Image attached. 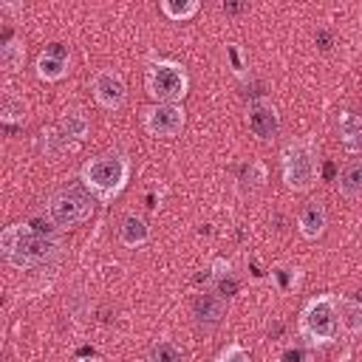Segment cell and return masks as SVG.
<instances>
[{"label":"cell","instance_id":"obj_1","mask_svg":"<svg viewBox=\"0 0 362 362\" xmlns=\"http://www.w3.org/2000/svg\"><path fill=\"white\" fill-rule=\"evenodd\" d=\"M0 252L14 269H34L59 255V240L37 223H11L0 235Z\"/></svg>","mask_w":362,"mask_h":362},{"label":"cell","instance_id":"obj_2","mask_svg":"<svg viewBox=\"0 0 362 362\" xmlns=\"http://www.w3.org/2000/svg\"><path fill=\"white\" fill-rule=\"evenodd\" d=\"M79 181L99 204H110L113 198L122 195V189L130 181V158L119 150L99 153L82 164Z\"/></svg>","mask_w":362,"mask_h":362},{"label":"cell","instance_id":"obj_3","mask_svg":"<svg viewBox=\"0 0 362 362\" xmlns=\"http://www.w3.org/2000/svg\"><path fill=\"white\" fill-rule=\"evenodd\" d=\"M283 181L291 192H308L320 175V147L311 136H297L280 150Z\"/></svg>","mask_w":362,"mask_h":362},{"label":"cell","instance_id":"obj_4","mask_svg":"<svg viewBox=\"0 0 362 362\" xmlns=\"http://www.w3.org/2000/svg\"><path fill=\"white\" fill-rule=\"evenodd\" d=\"M297 331L308 345H331L339 334V311L337 294H317L311 297L297 320Z\"/></svg>","mask_w":362,"mask_h":362},{"label":"cell","instance_id":"obj_5","mask_svg":"<svg viewBox=\"0 0 362 362\" xmlns=\"http://www.w3.org/2000/svg\"><path fill=\"white\" fill-rule=\"evenodd\" d=\"M144 88L158 105H181V99L189 90V76L181 62L156 59L144 74Z\"/></svg>","mask_w":362,"mask_h":362},{"label":"cell","instance_id":"obj_6","mask_svg":"<svg viewBox=\"0 0 362 362\" xmlns=\"http://www.w3.org/2000/svg\"><path fill=\"white\" fill-rule=\"evenodd\" d=\"M93 212V201L85 189L79 187H62L57 189L48 201H45V209L42 215L57 226V229H74L79 226L82 221H88Z\"/></svg>","mask_w":362,"mask_h":362},{"label":"cell","instance_id":"obj_7","mask_svg":"<svg viewBox=\"0 0 362 362\" xmlns=\"http://www.w3.org/2000/svg\"><path fill=\"white\" fill-rule=\"evenodd\" d=\"M141 124H144V130L150 133V136H156V139H173V136H178L181 130H184V124H187V110H184V105H150V107H144V113H141Z\"/></svg>","mask_w":362,"mask_h":362},{"label":"cell","instance_id":"obj_8","mask_svg":"<svg viewBox=\"0 0 362 362\" xmlns=\"http://www.w3.org/2000/svg\"><path fill=\"white\" fill-rule=\"evenodd\" d=\"M90 90L96 105L105 110H119L127 102V85L116 68H99L90 76Z\"/></svg>","mask_w":362,"mask_h":362},{"label":"cell","instance_id":"obj_9","mask_svg":"<svg viewBox=\"0 0 362 362\" xmlns=\"http://www.w3.org/2000/svg\"><path fill=\"white\" fill-rule=\"evenodd\" d=\"M246 124L257 139H263V141L274 139L280 133V113H277L274 102L266 99V96L252 99L249 107H246Z\"/></svg>","mask_w":362,"mask_h":362},{"label":"cell","instance_id":"obj_10","mask_svg":"<svg viewBox=\"0 0 362 362\" xmlns=\"http://www.w3.org/2000/svg\"><path fill=\"white\" fill-rule=\"evenodd\" d=\"M37 76L45 79V82H59L65 74H68V48L59 45V42H51L40 51L37 57Z\"/></svg>","mask_w":362,"mask_h":362},{"label":"cell","instance_id":"obj_11","mask_svg":"<svg viewBox=\"0 0 362 362\" xmlns=\"http://www.w3.org/2000/svg\"><path fill=\"white\" fill-rule=\"evenodd\" d=\"M325 226H328V215H325V206H322L320 201H311V204H305V206L300 209V215H297V229H300V235H303L305 240H317V238L325 232Z\"/></svg>","mask_w":362,"mask_h":362},{"label":"cell","instance_id":"obj_12","mask_svg":"<svg viewBox=\"0 0 362 362\" xmlns=\"http://www.w3.org/2000/svg\"><path fill=\"white\" fill-rule=\"evenodd\" d=\"M192 314H195V320L201 325H218L223 320V314H226V300L221 294H215V291H204V294L195 297Z\"/></svg>","mask_w":362,"mask_h":362},{"label":"cell","instance_id":"obj_13","mask_svg":"<svg viewBox=\"0 0 362 362\" xmlns=\"http://www.w3.org/2000/svg\"><path fill=\"white\" fill-rule=\"evenodd\" d=\"M337 133L348 153H362V113L342 110L337 119Z\"/></svg>","mask_w":362,"mask_h":362},{"label":"cell","instance_id":"obj_14","mask_svg":"<svg viewBox=\"0 0 362 362\" xmlns=\"http://www.w3.org/2000/svg\"><path fill=\"white\" fill-rule=\"evenodd\" d=\"M119 240L127 246V249H139L150 240V226L141 215H124L122 223H119Z\"/></svg>","mask_w":362,"mask_h":362},{"label":"cell","instance_id":"obj_15","mask_svg":"<svg viewBox=\"0 0 362 362\" xmlns=\"http://www.w3.org/2000/svg\"><path fill=\"white\" fill-rule=\"evenodd\" d=\"M337 189L345 201H359L362 198V158H354L342 167L337 178Z\"/></svg>","mask_w":362,"mask_h":362},{"label":"cell","instance_id":"obj_16","mask_svg":"<svg viewBox=\"0 0 362 362\" xmlns=\"http://www.w3.org/2000/svg\"><path fill=\"white\" fill-rule=\"evenodd\" d=\"M337 311H339V331H345L348 337H359L362 334V300L337 297Z\"/></svg>","mask_w":362,"mask_h":362},{"label":"cell","instance_id":"obj_17","mask_svg":"<svg viewBox=\"0 0 362 362\" xmlns=\"http://www.w3.org/2000/svg\"><path fill=\"white\" fill-rule=\"evenodd\" d=\"M88 130H90V122H88V116H85L79 107L65 110V116L59 119V133H62L68 141H82V139L88 136Z\"/></svg>","mask_w":362,"mask_h":362},{"label":"cell","instance_id":"obj_18","mask_svg":"<svg viewBox=\"0 0 362 362\" xmlns=\"http://www.w3.org/2000/svg\"><path fill=\"white\" fill-rule=\"evenodd\" d=\"M161 14L167 17V20H173V23H184V20H189L192 14H198V3L195 0H161Z\"/></svg>","mask_w":362,"mask_h":362},{"label":"cell","instance_id":"obj_19","mask_svg":"<svg viewBox=\"0 0 362 362\" xmlns=\"http://www.w3.org/2000/svg\"><path fill=\"white\" fill-rule=\"evenodd\" d=\"M23 59H25V45H23V40H20V37L6 40V45L0 48V62H3V68H6V71H17V68H23Z\"/></svg>","mask_w":362,"mask_h":362},{"label":"cell","instance_id":"obj_20","mask_svg":"<svg viewBox=\"0 0 362 362\" xmlns=\"http://www.w3.org/2000/svg\"><path fill=\"white\" fill-rule=\"evenodd\" d=\"M238 181H240L243 189H257V187H263V181H266V164L257 161V158L249 161V164H243L240 173H238Z\"/></svg>","mask_w":362,"mask_h":362},{"label":"cell","instance_id":"obj_21","mask_svg":"<svg viewBox=\"0 0 362 362\" xmlns=\"http://www.w3.org/2000/svg\"><path fill=\"white\" fill-rule=\"evenodd\" d=\"M144 362H184V354L175 342L170 339H158L150 351H147V359Z\"/></svg>","mask_w":362,"mask_h":362},{"label":"cell","instance_id":"obj_22","mask_svg":"<svg viewBox=\"0 0 362 362\" xmlns=\"http://www.w3.org/2000/svg\"><path fill=\"white\" fill-rule=\"evenodd\" d=\"M40 136H42V139H40V144H42L45 156H59L62 150H68V147H71V141L59 133V127H57V130H42Z\"/></svg>","mask_w":362,"mask_h":362},{"label":"cell","instance_id":"obj_23","mask_svg":"<svg viewBox=\"0 0 362 362\" xmlns=\"http://www.w3.org/2000/svg\"><path fill=\"white\" fill-rule=\"evenodd\" d=\"M23 99H17V96H11V93H6V99H3V107H0V119L6 122V124H14V122H23Z\"/></svg>","mask_w":362,"mask_h":362},{"label":"cell","instance_id":"obj_24","mask_svg":"<svg viewBox=\"0 0 362 362\" xmlns=\"http://www.w3.org/2000/svg\"><path fill=\"white\" fill-rule=\"evenodd\" d=\"M212 362H252V356H249V351L240 342H229L226 348L218 351V356Z\"/></svg>","mask_w":362,"mask_h":362},{"label":"cell","instance_id":"obj_25","mask_svg":"<svg viewBox=\"0 0 362 362\" xmlns=\"http://www.w3.org/2000/svg\"><path fill=\"white\" fill-rule=\"evenodd\" d=\"M226 57H229V62H232V71L240 76V74H243V68H246V62H243V54H240V45L229 42V45H226Z\"/></svg>","mask_w":362,"mask_h":362},{"label":"cell","instance_id":"obj_26","mask_svg":"<svg viewBox=\"0 0 362 362\" xmlns=\"http://www.w3.org/2000/svg\"><path fill=\"white\" fill-rule=\"evenodd\" d=\"M283 362H305V351L303 348H288L283 354Z\"/></svg>","mask_w":362,"mask_h":362},{"label":"cell","instance_id":"obj_27","mask_svg":"<svg viewBox=\"0 0 362 362\" xmlns=\"http://www.w3.org/2000/svg\"><path fill=\"white\" fill-rule=\"evenodd\" d=\"M334 362H351V351H342L339 359H334Z\"/></svg>","mask_w":362,"mask_h":362}]
</instances>
